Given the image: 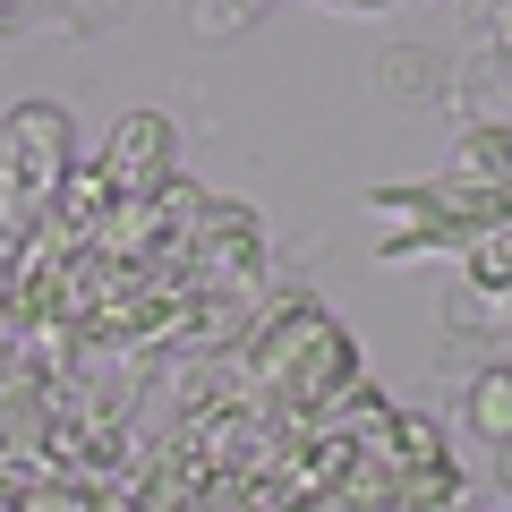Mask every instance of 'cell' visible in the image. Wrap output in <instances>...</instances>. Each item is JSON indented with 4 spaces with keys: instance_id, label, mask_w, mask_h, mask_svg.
<instances>
[{
    "instance_id": "cell-18",
    "label": "cell",
    "mask_w": 512,
    "mask_h": 512,
    "mask_svg": "<svg viewBox=\"0 0 512 512\" xmlns=\"http://www.w3.org/2000/svg\"><path fill=\"white\" fill-rule=\"evenodd\" d=\"M504 367H512V359H504Z\"/></svg>"
},
{
    "instance_id": "cell-7",
    "label": "cell",
    "mask_w": 512,
    "mask_h": 512,
    "mask_svg": "<svg viewBox=\"0 0 512 512\" xmlns=\"http://www.w3.org/2000/svg\"><path fill=\"white\" fill-rule=\"evenodd\" d=\"M103 171L120 180V197L163 188L171 171H180V120H171V111H120L111 137H103Z\"/></svg>"
},
{
    "instance_id": "cell-1",
    "label": "cell",
    "mask_w": 512,
    "mask_h": 512,
    "mask_svg": "<svg viewBox=\"0 0 512 512\" xmlns=\"http://www.w3.org/2000/svg\"><path fill=\"white\" fill-rule=\"evenodd\" d=\"M367 214L384 231V265H427V256H461L470 239L512 222V188L487 180H402V188H367Z\"/></svg>"
},
{
    "instance_id": "cell-6",
    "label": "cell",
    "mask_w": 512,
    "mask_h": 512,
    "mask_svg": "<svg viewBox=\"0 0 512 512\" xmlns=\"http://www.w3.org/2000/svg\"><path fill=\"white\" fill-rule=\"evenodd\" d=\"M205 197H214V188H197L188 171H171L163 188L120 197V214H111V231H103V256H120V265H128V256H154V248H188Z\"/></svg>"
},
{
    "instance_id": "cell-13",
    "label": "cell",
    "mask_w": 512,
    "mask_h": 512,
    "mask_svg": "<svg viewBox=\"0 0 512 512\" xmlns=\"http://www.w3.org/2000/svg\"><path fill=\"white\" fill-rule=\"evenodd\" d=\"M256 18V0H205V26L214 35H231V26H248Z\"/></svg>"
},
{
    "instance_id": "cell-8",
    "label": "cell",
    "mask_w": 512,
    "mask_h": 512,
    "mask_svg": "<svg viewBox=\"0 0 512 512\" xmlns=\"http://www.w3.org/2000/svg\"><path fill=\"white\" fill-rule=\"evenodd\" d=\"M111 214H120V180H111V171H103V154H94V163H77V171H69V188H60L52 222L77 239V248H103Z\"/></svg>"
},
{
    "instance_id": "cell-10",
    "label": "cell",
    "mask_w": 512,
    "mask_h": 512,
    "mask_svg": "<svg viewBox=\"0 0 512 512\" xmlns=\"http://www.w3.org/2000/svg\"><path fill=\"white\" fill-rule=\"evenodd\" d=\"M453 171L461 180H487V188H512V120H461Z\"/></svg>"
},
{
    "instance_id": "cell-5",
    "label": "cell",
    "mask_w": 512,
    "mask_h": 512,
    "mask_svg": "<svg viewBox=\"0 0 512 512\" xmlns=\"http://www.w3.org/2000/svg\"><path fill=\"white\" fill-rule=\"evenodd\" d=\"M350 384H359V342H350L342 325H325V333L308 342V359H299L291 376L265 393V419H274L282 436L299 444V436H308V427H316V419H325V410L350 393Z\"/></svg>"
},
{
    "instance_id": "cell-3",
    "label": "cell",
    "mask_w": 512,
    "mask_h": 512,
    "mask_svg": "<svg viewBox=\"0 0 512 512\" xmlns=\"http://www.w3.org/2000/svg\"><path fill=\"white\" fill-rule=\"evenodd\" d=\"M188 265H197V282H222V291H265V274H274V239H265V222H256V205L239 197H205L197 231H188Z\"/></svg>"
},
{
    "instance_id": "cell-4",
    "label": "cell",
    "mask_w": 512,
    "mask_h": 512,
    "mask_svg": "<svg viewBox=\"0 0 512 512\" xmlns=\"http://www.w3.org/2000/svg\"><path fill=\"white\" fill-rule=\"evenodd\" d=\"M325 325H333V316H325V299H316V291H274L265 308H256L248 342H239V393L265 402V393L308 359V342H316Z\"/></svg>"
},
{
    "instance_id": "cell-12",
    "label": "cell",
    "mask_w": 512,
    "mask_h": 512,
    "mask_svg": "<svg viewBox=\"0 0 512 512\" xmlns=\"http://www.w3.org/2000/svg\"><path fill=\"white\" fill-rule=\"evenodd\" d=\"M461 274H470V291H504L512 299V222L461 248Z\"/></svg>"
},
{
    "instance_id": "cell-9",
    "label": "cell",
    "mask_w": 512,
    "mask_h": 512,
    "mask_svg": "<svg viewBox=\"0 0 512 512\" xmlns=\"http://www.w3.org/2000/svg\"><path fill=\"white\" fill-rule=\"evenodd\" d=\"M461 419H470V436L495 444V453L512 444V367H504V359L470 376V393H461Z\"/></svg>"
},
{
    "instance_id": "cell-16",
    "label": "cell",
    "mask_w": 512,
    "mask_h": 512,
    "mask_svg": "<svg viewBox=\"0 0 512 512\" xmlns=\"http://www.w3.org/2000/svg\"><path fill=\"white\" fill-rule=\"evenodd\" d=\"M495 512H512V444H504V504H495Z\"/></svg>"
},
{
    "instance_id": "cell-17",
    "label": "cell",
    "mask_w": 512,
    "mask_h": 512,
    "mask_svg": "<svg viewBox=\"0 0 512 512\" xmlns=\"http://www.w3.org/2000/svg\"><path fill=\"white\" fill-rule=\"evenodd\" d=\"M18 9H26V0H0V18H18Z\"/></svg>"
},
{
    "instance_id": "cell-15",
    "label": "cell",
    "mask_w": 512,
    "mask_h": 512,
    "mask_svg": "<svg viewBox=\"0 0 512 512\" xmlns=\"http://www.w3.org/2000/svg\"><path fill=\"white\" fill-rule=\"evenodd\" d=\"M316 9H333V18H376V9H393V0H316Z\"/></svg>"
},
{
    "instance_id": "cell-14",
    "label": "cell",
    "mask_w": 512,
    "mask_h": 512,
    "mask_svg": "<svg viewBox=\"0 0 512 512\" xmlns=\"http://www.w3.org/2000/svg\"><path fill=\"white\" fill-rule=\"evenodd\" d=\"M0 512H35V487L18 470H0Z\"/></svg>"
},
{
    "instance_id": "cell-2",
    "label": "cell",
    "mask_w": 512,
    "mask_h": 512,
    "mask_svg": "<svg viewBox=\"0 0 512 512\" xmlns=\"http://www.w3.org/2000/svg\"><path fill=\"white\" fill-rule=\"evenodd\" d=\"M69 171H77V120L60 103H43V94H26L0 120V231L26 239L35 222H52Z\"/></svg>"
},
{
    "instance_id": "cell-11",
    "label": "cell",
    "mask_w": 512,
    "mask_h": 512,
    "mask_svg": "<svg viewBox=\"0 0 512 512\" xmlns=\"http://www.w3.org/2000/svg\"><path fill=\"white\" fill-rule=\"evenodd\" d=\"M436 461H453V444H444V427L436 419H419V410H402L393 419V470H436Z\"/></svg>"
}]
</instances>
